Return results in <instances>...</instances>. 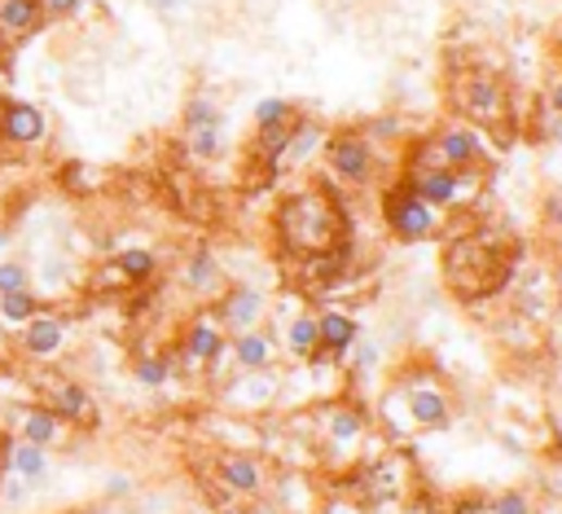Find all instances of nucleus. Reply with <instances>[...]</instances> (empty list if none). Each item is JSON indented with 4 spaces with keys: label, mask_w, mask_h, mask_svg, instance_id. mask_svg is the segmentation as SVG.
<instances>
[{
    "label": "nucleus",
    "mask_w": 562,
    "mask_h": 514,
    "mask_svg": "<svg viewBox=\"0 0 562 514\" xmlns=\"http://www.w3.org/2000/svg\"><path fill=\"white\" fill-rule=\"evenodd\" d=\"M277 234L286 242V251L312 255L325 251L339 238V212H334V198L325 189H303L295 198H286V208L277 216Z\"/></svg>",
    "instance_id": "nucleus-1"
},
{
    "label": "nucleus",
    "mask_w": 562,
    "mask_h": 514,
    "mask_svg": "<svg viewBox=\"0 0 562 514\" xmlns=\"http://www.w3.org/2000/svg\"><path fill=\"white\" fill-rule=\"evenodd\" d=\"M439 221H444V212H435L430 202H426V198H417L404 180L387 189V198H383V225H387V234H391L396 242L417 247V242L435 238Z\"/></svg>",
    "instance_id": "nucleus-2"
},
{
    "label": "nucleus",
    "mask_w": 562,
    "mask_h": 514,
    "mask_svg": "<svg viewBox=\"0 0 562 514\" xmlns=\"http://www.w3.org/2000/svg\"><path fill=\"white\" fill-rule=\"evenodd\" d=\"M417 198H426L435 212H448V208H458V202H466L479 185H484V176L475 172V167H444V163H435V167H422V172H404L400 176Z\"/></svg>",
    "instance_id": "nucleus-3"
},
{
    "label": "nucleus",
    "mask_w": 562,
    "mask_h": 514,
    "mask_svg": "<svg viewBox=\"0 0 562 514\" xmlns=\"http://www.w3.org/2000/svg\"><path fill=\"white\" fill-rule=\"evenodd\" d=\"M215 322L224 326V335H242V330H260L273 313V299L264 286L255 281H229V286H220L215 294Z\"/></svg>",
    "instance_id": "nucleus-4"
},
{
    "label": "nucleus",
    "mask_w": 562,
    "mask_h": 514,
    "mask_svg": "<svg viewBox=\"0 0 562 514\" xmlns=\"http://www.w3.org/2000/svg\"><path fill=\"white\" fill-rule=\"evenodd\" d=\"M370 409H361V404H348V400H334V404H325V414H321V423H316V440H321V449L334 457V462H348L361 444H365V436H370Z\"/></svg>",
    "instance_id": "nucleus-5"
},
{
    "label": "nucleus",
    "mask_w": 562,
    "mask_h": 514,
    "mask_svg": "<svg viewBox=\"0 0 562 514\" xmlns=\"http://www.w3.org/2000/svg\"><path fill=\"white\" fill-rule=\"evenodd\" d=\"M325 163L344 185H370L378 176V146L361 128H344L325 137Z\"/></svg>",
    "instance_id": "nucleus-6"
},
{
    "label": "nucleus",
    "mask_w": 562,
    "mask_h": 514,
    "mask_svg": "<svg viewBox=\"0 0 562 514\" xmlns=\"http://www.w3.org/2000/svg\"><path fill=\"white\" fill-rule=\"evenodd\" d=\"M172 356L185 369H215L224 356H229V335H224V326L215 322L211 308H198V313L185 322L180 343L172 348Z\"/></svg>",
    "instance_id": "nucleus-7"
},
{
    "label": "nucleus",
    "mask_w": 562,
    "mask_h": 514,
    "mask_svg": "<svg viewBox=\"0 0 562 514\" xmlns=\"http://www.w3.org/2000/svg\"><path fill=\"white\" fill-rule=\"evenodd\" d=\"M400 391L409 400V414H413L417 431H448L453 427V400H448V391L439 387V378L409 374V378H400Z\"/></svg>",
    "instance_id": "nucleus-8"
},
{
    "label": "nucleus",
    "mask_w": 562,
    "mask_h": 514,
    "mask_svg": "<svg viewBox=\"0 0 562 514\" xmlns=\"http://www.w3.org/2000/svg\"><path fill=\"white\" fill-rule=\"evenodd\" d=\"M71 335V313H58V308H40V313L18 330V348L32 365H53L66 348Z\"/></svg>",
    "instance_id": "nucleus-9"
},
{
    "label": "nucleus",
    "mask_w": 562,
    "mask_h": 514,
    "mask_svg": "<svg viewBox=\"0 0 562 514\" xmlns=\"http://www.w3.org/2000/svg\"><path fill=\"white\" fill-rule=\"evenodd\" d=\"M40 404H49L66 427H97V423H101L92 391H88L84 383H75V378H62V374H49V378H45Z\"/></svg>",
    "instance_id": "nucleus-10"
},
{
    "label": "nucleus",
    "mask_w": 562,
    "mask_h": 514,
    "mask_svg": "<svg viewBox=\"0 0 562 514\" xmlns=\"http://www.w3.org/2000/svg\"><path fill=\"white\" fill-rule=\"evenodd\" d=\"M215 479L229 497H264L268 466L251 449H224V453H215Z\"/></svg>",
    "instance_id": "nucleus-11"
},
{
    "label": "nucleus",
    "mask_w": 562,
    "mask_h": 514,
    "mask_svg": "<svg viewBox=\"0 0 562 514\" xmlns=\"http://www.w3.org/2000/svg\"><path fill=\"white\" fill-rule=\"evenodd\" d=\"M458 111L466 120H475V128L479 124H501L505 120V88H501V79L488 75V71H471L462 79V88H458Z\"/></svg>",
    "instance_id": "nucleus-12"
},
{
    "label": "nucleus",
    "mask_w": 562,
    "mask_h": 514,
    "mask_svg": "<svg viewBox=\"0 0 562 514\" xmlns=\"http://www.w3.org/2000/svg\"><path fill=\"white\" fill-rule=\"evenodd\" d=\"M10 431H14L18 440L40 444V449H49V453H53V449H62V444H66V431H71V427L53 414L49 404H40V400H36V404H14V409H10Z\"/></svg>",
    "instance_id": "nucleus-13"
},
{
    "label": "nucleus",
    "mask_w": 562,
    "mask_h": 514,
    "mask_svg": "<svg viewBox=\"0 0 562 514\" xmlns=\"http://www.w3.org/2000/svg\"><path fill=\"white\" fill-rule=\"evenodd\" d=\"M45 137H49V120L36 101L5 97V106H0V141H10L18 150H36Z\"/></svg>",
    "instance_id": "nucleus-14"
},
{
    "label": "nucleus",
    "mask_w": 562,
    "mask_h": 514,
    "mask_svg": "<svg viewBox=\"0 0 562 514\" xmlns=\"http://www.w3.org/2000/svg\"><path fill=\"white\" fill-rule=\"evenodd\" d=\"M435 159L444 167H484L488 163V137L471 124H453V128H439L430 137Z\"/></svg>",
    "instance_id": "nucleus-15"
},
{
    "label": "nucleus",
    "mask_w": 562,
    "mask_h": 514,
    "mask_svg": "<svg viewBox=\"0 0 562 514\" xmlns=\"http://www.w3.org/2000/svg\"><path fill=\"white\" fill-rule=\"evenodd\" d=\"M316 330H321V356L316 361H334V365H344L352 343L361 339V322L348 313V308H321Z\"/></svg>",
    "instance_id": "nucleus-16"
},
{
    "label": "nucleus",
    "mask_w": 562,
    "mask_h": 514,
    "mask_svg": "<svg viewBox=\"0 0 562 514\" xmlns=\"http://www.w3.org/2000/svg\"><path fill=\"white\" fill-rule=\"evenodd\" d=\"M277 396H282V374L277 369H251L238 383H229V391H224V404H229V409H247V414H264V409L277 404Z\"/></svg>",
    "instance_id": "nucleus-17"
},
{
    "label": "nucleus",
    "mask_w": 562,
    "mask_h": 514,
    "mask_svg": "<svg viewBox=\"0 0 562 514\" xmlns=\"http://www.w3.org/2000/svg\"><path fill=\"white\" fill-rule=\"evenodd\" d=\"M277 339L260 326V330H242V335H229V361L238 365V374H251V369H277Z\"/></svg>",
    "instance_id": "nucleus-18"
},
{
    "label": "nucleus",
    "mask_w": 562,
    "mask_h": 514,
    "mask_svg": "<svg viewBox=\"0 0 562 514\" xmlns=\"http://www.w3.org/2000/svg\"><path fill=\"white\" fill-rule=\"evenodd\" d=\"M5 471H14V475H23L32 488L36 484H45L49 479V471H53V453L49 449H40V444H27V440H18V436H10V449H5V462H0Z\"/></svg>",
    "instance_id": "nucleus-19"
},
{
    "label": "nucleus",
    "mask_w": 562,
    "mask_h": 514,
    "mask_svg": "<svg viewBox=\"0 0 562 514\" xmlns=\"http://www.w3.org/2000/svg\"><path fill=\"white\" fill-rule=\"evenodd\" d=\"M282 352L299 365L321 356V330H316V313H295L286 317V335H282Z\"/></svg>",
    "instance_id": "nucleus-20"
},
{
    "label": "nucleus",
    "mask_w": 562,
    "mask_h": 514,
    "mask_svg": "<svg viewBox=\"0 0 562 514\" xmlns=\"http://www.w3.org/2000/svg\"><path fill=\"white\" fill-rule=\"evenodd\" d=\"M325 124L321 120H312V115H295L290 120V141H286V163H295V167H303V163H312V154H321L325 150Z\"/></svg>",
    "instance_id": "nucleus-21"
},
{
    "label": "nucleus",
    "mask_w": 562,
    "mask_h": 514,
    "mask_svg": "<svg viewBox=\"0 0 562 514\" xmlns=\"http://www.w3.org/2000/svg\"><path fill=\"white\" fill-rule=\"evenodd\" d=\"M180 281H185L189 294H220V286H224V281H220V260H215V251H211L207 242H198V247L189 251Z\"/></svg>",
    "instance_id": "nucleus-22"
},
{
    "label": "nucleus",
    "mask_w": 562,
    "mask_h": 514,
    "mask_svg": "<svg viewBox=\"0 0 562 514\" xmlns=\"http://www.w3.org/2000/svg\"><path fill=\"white\" fill-rule=\"evenodd\" d=\"M45 27V5L40 0H0V32L10 40L18 36H32Z\"/></svg>",
    "instance_id": "nucleus-23"
},
{
    "label": "nucleus",
    "mask_w": 562,
    "mask_h": 514,
    "mask_svg": "<svg viewBox=\"0 0 562 514\" xmlns=\"http://www.w3.org/2000/svg\"><path fill=\"white\" fill-rule=\"evenodd\" d=\"M115 273L124 277V286H150L159 273V255L150 247H124L115 255Z\"/></svg>",
    "instance_id": "nucleus-24"
},
{
    "label": "nucleus",
    "mask_w": 562,
    "mask_h": 514,
    "mask_svg": "<svg viewBox=\"0 0 562 514\" xmlns=\"http://www.w3.org/2000/svg\"><path fill=\"white\" fill-rule=\"evenodd\" d=\"M45 308V299L27 286V290H14V294H0V326L5 330H23L36 313Z\"/></svg>",
    "instance_id": "nucleus-25"
},
{
    "label": "nucleus",
    "mask_w": 562,
    "mask_h": 514,
    "mask_svg": "<svg viewBox=\"0 0 562 514\" xmlns=\"http://www.w3.org/2000/svg\"><path fill=\"white\" fill-rule=\"evenodd\" d=\"M172 369H176V356H172V352H141V356L133 361V378H137V387H146V391L167 387Z\"/></svg>",
    "instance_id": "nucleus-26"
},
{
    "label": "nucleus",
    "mask_w": 562,
    "mask_h": 514,
    "mask_svg": "<svg viewBox=\"0 0 562 514\" xmlns=\"http://www.w3.org/2000/svg\"><path fill=\"white\" fill-rule=\"evenodd\" d=\"M193 128H224V111L202 92L185 101V133H193Z\"/></svg>",
    "instance_id": "nucleus-27"
},
{
    "label": "nucleus",
    "mask_w": 562,
    "mask_h": 514,
    "mask_svg": "<svg viewBox=\"0 0 562 514\" xmlns=\"http://www.w3.org/2000/svg\"><path fill=\"white\" fill-rule=\"evenodd\" d=\"M295 115H299L295 101H286V97H260L255 101V128H286Z\"/></svg>",
    "instance_id": "nucleus-28"
},
{
    "label": "nucleus",
    "mask_w": 562,
    "mask_h": 514,
    "mask_svg": "<svg viewBox=\"0 0 562 514\" xmlns=\"http://www.w3.org/2000/svg\"><path fill=\"white\" fill-rule=\"evenodd\" d=\"M185 146H189V154H193V159L211 163V159H220V154H224V128H193Z\"/></svg>",
    "instance_id": "nucleus-29"
},
{
    "label": "nucleus",
    "mask_w": 562,
    "mask_h": 514,
    "mask_svg": "<svg viewBox=\"0 0 562 514\" xmlns=\"http://www.w3.org/2000/svg\"><path fill=\"white\" fill-rule=\"evenodd\" d=\"M361 133H365L374 146H400V141H404V120H400V115H378V120H370Z\"/></svg>",
    "instance_id": "nucleus-30"
},
{
    "label": "nucleus",
    "mask_w": 562,
    "mask_h": 514,
    "mask_svg": "<svg viewBox=\"0 0 562 514\" xmlns=\"http://www.w3.org/2000/svg\"><path fill=\"white\" fill-rule=\"evenodd\" d=\"M488 514H536V505L523 488H501V492H492Z\"/></svg>",
    "instance_id": "nucleus-31"
},
{
    "label": "nucleus",
    "mask_w": 562,
    "mask_h": 514,
    "mask_svg": "<svg viewBox=\"0 0 562 514\" xmlns=\"http://www.w3.org/2000/svg\"><path fill=\"white\" fill-rule=\"evenodd\" d=\"M540 225L553 234V242L562 247V189H545L540 193Z\"/></svg>",
    "instance_id": "nucleus-32"
},
{
    "label": "nucleus",
    "mask_w": 562,
    "mask_h": 514,
    "mask_svg": "<svg viewBox=\"0 0 562 514\" xmlns=\"http://www.w3.org/2000/svg\"><path fill=\"white\" fill-rule=\"evenodd\" d=\"M348 361H352V369H357V374H370V369H378V365H383V343H378V339H365V335H361V339L352 343Z\"/></svg>",
    "instance_id": "nucleus-33"
},
{
    "label": "nucleus",
    "mask_w": 562,
    "mask_h": 514,
    "mask_svg": "<svg viewBox=\"0 0 562 514\" xmlns=\"http://www.w3.org/2000/svg\"><path fill=\"white\" fill-rule=\"evenodd\" d=\"M32 286V268L23 260H0V294H14Z\"/></svg>",
    "instance_id": "nucleus-34"
},
{
    "label": "nucleus",
    "mask_w": 562,
    "mask_h": 514,
    "mask_svg": "<svg viewBox=\"0 0 562 514\" xmlns=\"http://www.w3.org/2000/svg\"><path fill=\"white\" fill-rule=\"evenodd\" d=\"M27 497H32V484L23 475L0 466V501H5V505H27Z\"/></svg>",
    "instance_id": "nucleus-35"
},
{
    "label": "nucleus",
    "mask_w": 562,
    "mask_h": 514,
    "mask_svg": "<svg viewBox=\"0 0 562 514\" xmlns=\"http://www.w3.org/2000/svg\"><path fill=\"white\" fill-rule=\"evenodd\" d=\"M101 492H105L110 501H128V497L137 492V479H133V475H124V471H110V475H105V484H101Z\"/></svg>",
    "instance_id": "nucleus-36"
},
{
    "label": "nucleus",
    "mask_w": 562,
    "mask_h": 514,
    "mask_svg": "<svg viewBox=\"0 0 562 514\" xmlns=\"http://www.w3.org/2000/svg\"><path fill=\"white\" fill-rule=\"evenodd\" d=\"M40 5H45V18L62 23V18H75L84 10V0H40Z\"/></svg>",
    "instance_id": "nucleus-37"
},
{
    "label": "nucleus",
    "mask_w": 562,
    "mask_h": 514,
    "mask_svg": "<svg viewBox=\"0 0 562 514\" xmlns=\"http://www.w3.org/2000/svg\"><path fill=\"white\" fill-rule=\"evenodd\" d=\"M84 176H92L84 163H66V167H62V185H66V189H88Z\"/></svg>",
    "instance_id": "nucleus-38"
},
{
    "label": "nucleus",
    "mask_w": 562,
    "mask_h": 514,
    "mask_svg": "<svg viewBox=\"0 0 562 514\" xmlns=\"http://www.w3.org/2000/svg\"><path fill=\"white\" fill-rule=\"evenodd\" d=\"M540 137L549 146H562V115L558 111H549V120H540Z\"/></svg>",
    "instance_id": "nucleus-39"
},
{
    "label": "nucleus",
    "mask_w": 562,
    "mask_h": 514,
    "mask_svg": "<svg viewBox=\"0 0 562 514\" xmlns=\"http://www.w3.org/2000/svg\"><path fill=\"white\" fill-rule=\"evenodd\" d=\"M453 514H488V501L484 497H462Z\"/></svg>",
    "instance_id": "nucleus-40"
},
{
    "label": "nucleus",
    "mask_w": 562,
    "mask_h": 514,
    "mask_svg": "<svg viewBox=\"0 0 562 514\" xmlns=\"http://www.w3.org/2000/svg\"><path fill=\"white\" fill-rule=\"evenodd\" d=\"M545 106H549V111H558V115H562V75H558V79H553V84H549V97H545Z\"/></svg>",
    "instance_id": "nucleus-41"
},
{
    "label": "nucleus",
    "mask_w": 562,
    "mask_h": 514,
    "mask_svg": "<svg viewBox=\"0 0 562 514\" xmlns=\"http://www.w3.org/2000/svg\"><path fill=\"white\" fill-rule=\"evenodd\" d=\"M154 10H159V14H172V18H176V14H180V0H154Z\"/></svg>",
    "instance_id": "nucleus-42"
},
{
    "label": "nucleus",
    "mask_w": 562,
    "mask_h": 514,
    "mask_svg": "<svg viewBox=\"0 0 562 514\" xmlns=\"http://www.w3.org/2000/svg\"><path fill=\"white\" fill-rule=\"evenodd\" d=\"M549 281H553V290H558V299H562V255H558V264H553V273H549Z\"/></svg>",
    "instance_id": "nucleus-43"
},
{
    "label": "nucleus",
    "mask_w": 562,
    "mask_h": 514,
    "mask_svg": "<svg viewBox=\"0 0 562 514\" xmlns=\"http://www.w3.org/2000/svg\"><path fill=\"white\" fill-rule=\"evenodd\" d=\"M5 247H10V229H0V260H5Z\"/></svg>",
    "instance_id": "nucleus-44"
},
{
    "label": "nucleus",
    "mask_w": 562,
    "mask_h": 514,
    "mask_svg": "<svg viewBox=\"0 0 562 514\" xmlns=\"http://www.w3.org/2000/svg\"><path fill=\"white\" fill-rule=\"evenodd\" d=\"M79 514H110V510H101V505H84Z\"/></svg>",
    "instance_id": "nucleus-45"
},
{
    "label": "nucleus",
    "mask_w": 562,
    "mask_h": 514,
    "mask_svg": "<svg viewBox=\"0 0 562 514\" xmlns=\"http://www.w3.org/2000/svg\"><path fill=\"white\" fill-rule=\"evenodd\" d=\"M339 5H348V10H352V5H361V0H339Z\"/></svg>",
    "instance_id": "nucleus-46"
},
{
    "label": "nucleus",
    "mask_w": 562,
    "mask_h": 514,
    "mask_svg": "<svg viewBox=\"0 0 562 514\" xmlns=\"http://www.w3.org/2000/svg\"><path fill=\"white\" fill-rule=\"evenodd\" d=\"M0 106H5V97H0Z\"/></svg>",
    "instance_id": "nucleus-47"
}]
</instances>
